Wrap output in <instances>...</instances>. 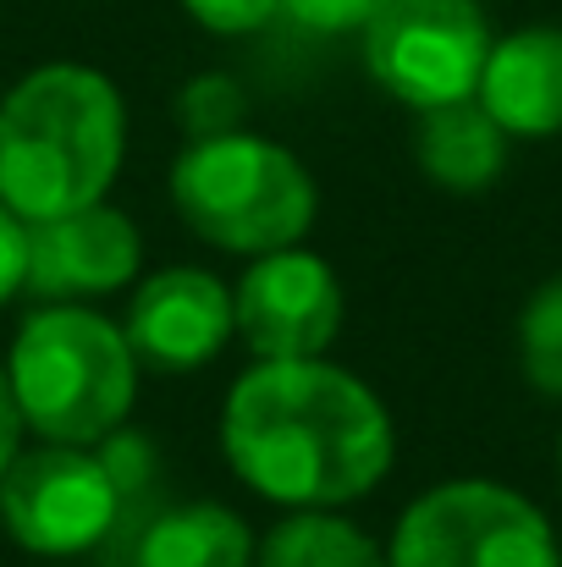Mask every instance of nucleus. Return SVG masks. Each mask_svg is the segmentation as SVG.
I'll return each instance as SVG.
<instances>
[{"label": "nucleus", "mask_w": 562, "mask_h": 567, "mask_svg": "<svg viewBox=\"0 0 562 567\" xmlns=\"http://www.w3.org/2000/svg\"><path fill=\"white\" fill-rule=\"evenodd\" d=\"M359 39L380 94L408 111H436L474 100L497 33L480 0H386Z\"/></svg>", "instance_id": "0eeeda50"}, {"label": "nucleus", "mask_w": 562, "mask_h": 567, "mask_svg": "<svg viewBox=\"0 0 562 567\" xmlns=\"http://www.w3.org/2000/svg\"><path fill=\"white\" fill-rule=\"evenodd\" d=\"M513 155V138L486 116L480 100H458V105H436L419 111L413 127V166L430 188L441 193H486L502 183Z\"/></svg>", "instance_id": "f8f14e48"}, {"label": "nucleus", "mask_w": 562, "mask_h": 567, "mask_svg": "<svg viewBox=\"0 0 562 567\" xmlns=\"http://www.w3.org/2000/svg\"><path fill=\"white\" fill-rule=\"evenodd\" d=\"M254 567H391V563H386V546L375 540L370 529H359L337 507H293L259 535Z\"/></svg>", "instance_id": "4468645a"}, {"label": "nucleus", "mask_w": 562, "mask_h": 567, "mask_svg": "<svg viewBox=\"0 0 562 567\" xmlns=\"http://www.w3.org/2000/svg\"><path fill=\"white\" fill-rule=\"evenodd\" d=\"M6 375L28 435L61 446H100L139 408L133 342L89 303H33L6 348Z\"/></svg>", "instance_id": "7ed1b4c3"}, {"label": "nucleus", "mask_w": 562, "mask_h": 567, "mask_svg": "<svg viewBox=\"0 0 562 567\" xmlns=\"http://www.w3.org/2000/svg\"><path fill=\"white\" fill-rule=\"evenodd\" d=\"M177 122H183L187 138L237 133L248 122V94L232 72H198L177 89Z\"/></svg>", "instance_id": "dca6fc26"}, {"label": "nucleus", "mask_w": 562, "mask_h": 567, "mask_svg": "<svg viewBox=\"0 0 562 567\" xmlns=\"http://www.w3.org/2000/svg\"><path fill=\"white\" fill-rule=\"evenodd\" d=\"M139 496L127 491L105 446L39 441L22 446L17 463L0 474V529L17 551L44 563L100 551L122 529V513Z\"/></svg>", "instance_id": "423d86ee"}, {"label": "nucleus", "mask_w": 562, "mask_h": 567, "mask_svg": "<svg viewBox=\"0 0 562 567\" xmlns=\"http://www.w3.org/2000/svg\"><path fill=\"white\" fill-rule=\"evenodd\" d=\"M221 452L259 502L348 507L397 463V424L365 375L331 359H254L221 402Z\"/></svg>", "instance_id": "f257e3e1"}, {"label": "nucleus", "mask_w": 562, "mask_h": 567, "mask_svg": "<svg viewBox=\"0 0 562 567\" xmlns=\"http://www.w3.org/2000/svg\"><path fill=\"white\" fill-rule=\"evenodd\" d=\"M144 270V231L116 204H83L55 220H28V298L89 303L127 292Z\"/></svg>", "instance_id": "1a4fd4ad"}, {"label": "nucleus", "mask_w": 562, "mask_h": 567, "mask_svg": "<svg viewBox=\"0 0 562 567\" xmlns=\"http://www.w3.org/2000/svg\"><path fill=\"white\" fill-rule=\"evenodd\" d=\"M558 480H562V430H558Z\"/></svg>", "instance_id": "412c9836"}, {"label": "nucleus", "mask_w": 562, "mask_h": 567, "mask_svg": "<svg viewBox=\"0 0 562 567\" xmlns=\"http://www.w3.org/2000/svg\"><path fill=\"white\" fill-rule=\"evenodd\" d=\"M343 281L304 243L254 254L232 287V326L254 359H326L343 337Z\"/></svg>", "instance_id": "6e6552de"}, {"label": "nucleus", "mask_w": 562, "mask_h": 567, "mask_svg": "<svg viewBox=\"0 0 562 567\" xmlns=\"http://www.w3.org/2000/svg\"><path fill=\"white\" fill-rule=\"evenodd\" d=\"M386 0H282V17L304 33H320V39H343V33H365L370 17Z\"/></svg>", "instance_id": "f3484780"}, {"label": "nucleus", "mask_w": 562, "mask_h": 567, "mask_svg": "<svg viewBox=\"0 0 562 567\" xmlns=\"http://www.w3.org/2000/svg\"><path fill=\"white\" fill-rule=\"evenodd\" d=\"M391 567H562V535L524 491L463 474L419 491L386 540Z\"/></svg>", "instance_id": "39448f33"}, {"label": "nucleus", "mask_w": 562, "mask_h": 567, "mask_svg": "<svg viewBox=\"0 0 562 567\" xmlns=\"http://www.w3.org/2000/svg\"><path fill=\"white\" fill-rule=\"evenodd\" d=\"M28 292V220L0 204V309Z\"/></svg>", "instance_id": "6ab92c4d"}, {"label": "nucleus", "mask_w": 562, "mask_h": 567, "mask_svg": "<svg viewBox=\"0 0 562 567\" xmlns=\"http://www.w3.org/2000/svg\"><path fill=\"white\" fill-rule=\"evenodd\" d=\"M259 535L226 502H177L155 513L139 540L133 567H254Z\"/></svg>", "instance_id": "ddd939ff"}, {"label": "nucleus", "mask_w": 562, "mask_h": 567, "mask_svg": "<svg viewBox=\"0 0 562 567\" xmlns=\"http://www.w3.org/2000/svg\"><path fill=\"white\" fill-rule=\"evenodd\" d=\"M474 100L513 144L562 138V22H524L491 39Z\"/></svg>", "instance_id": "9b49d317"}, {"label": "nucleus", "mask_w": 562, "mask_h": 567, "mask_svg": "<svg viewBox=\"0 0 562 567\" xmlns=\"http://www.w3.org/2000/svg\"><path fill=\"white\" fill-rule=\"evenodd\" d=\"M172 209L187 231L221 254H276L315 231L320 188L315 172L265 133L187 138L166 172Z\"/></svg>", "instance_id": "20e7f679"}, {"label": "nucleus", "mask_w": 562, "mask_h": 567, "mask_svg": "<svg viewBox=\"0 0 562 567\" xmlns=\"http://www.w3.org/2000/svg\"><path fill=\"white\" fill-rule=\"evenodd\" d=\"M22 435H28V424H22V408H17L11 375H6V364H0V474L17 463V452H22Z\"/></svg>", "instance_id": "aec40b11"}, {"label": "nucleus", "mask_w": 562, "mask_h": 567, "mask_svg": "<svg viewBox=\"0 0 562 567\" xmlns=\"http://www.w3.org/2000/svg\"><path fill=\"white\" fill-rule=\"evenodd\" d=\"M122 331L133 342L139 370L193 375L221 359V348L237 337L232 326V287L204 265H166L144 281H133Z\"/></svg>", "instance_id": "9d476101"}, {"label": "nucleus", "mask_w": 562, "mask_h": 567, "mask_svg": "<svg viewBox=\"0 0 562 567\" xmlns=\"http://www.w3.org/2000/svg\"><path fill=\"white\" fill-rule=\"evenodd\" d=\"M183 11L215 39H243V33H259L265 22H276L282 0H183Z\"/></svg>", "instance_id": "a211bd4d"}, {"label": "nucleus", "mask_w": 562, "mask_h": 567, "mask_svg": "<svg viewBox=\"0 0 562 567\" xmlns=\"http://www.w3.org/2000/svg\"><path fill=\"white\" fill-rule=\"evenodd\" d=\"M127 161V100L83 61H44L0 94V204L55 220L100 204Z\"/></svg>", "instance_id": "f03ea898"}, {"label": "nucleus", "mask_w": 562, "mask_h": 567, "mask_svg": "<svg viewBox=\"0 0 562 567\" xmlns=\"http://www.w3.org/2000/svg\"><path fill=\"white\" fill-rule=\"evenodd\" d=\"M513 348H519V375L530 380V391L562 402V276L541 281L524 298Z\"/></svg>", "instance_id": "2eb2a0df"}]
</instances>
